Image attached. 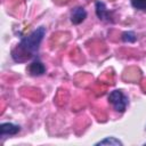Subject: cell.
I'll list each match as a JSON object with an SVG mask.
<instances>
[{
    "label": "cell",
    "instance_id": "cell-11",
    "mask_svg": "<svg viewBox=\"0 0 146 146\" xmlns=\"http://www.w3.org/2000/svg\"><path fill=\"white\" fill-rule=\"evenodd\" d=\"M145 130H146V127H145Z\"/></svg>",
    "mask_w": 146,
    "mask_h": 146
},
{
    "label": "cell",
    "instance_id": "cell-4",
    "mask_svg": "<svg viewBox=\"0 0 146 146\" xmlns=\"http://www.w3.org/2000/svg\"><path fill=\"white\" fill-rule=\"evenodd\" d=\"M87 18V11L83 7H75L71 13V22L74 25L81 24Z\"/></svg>",
    "mask_w": 146,
    "mask_h": 146
},
{
    "label": "cell",
    "instance_id": "cell-1",
    "mask_svg": "<svg viewBox=\"0 0 146 146\" xmlns=\"http://www.w3.org/2000/svg\"><path fill=\"white\" fill-rule=\"evenodd\" d=\"M44 34H46V27L40 26L36 30H34L32 33H30L29 35L24 36L21 40V42L17 44L16 49L14 50V51H18V52L17 54L13 52V58L16 62H19L21 56H23V55L25 56L26 59H29L31 57H35L38 55V51H39V48H40L41 41L43 40Z\"/></svg>",
    "mask_w": 146,
    "mask_h": 146
},
{
    "label": "cell",
    "instance_id": "cell-7",
    "mask_svg": "<svg viewBox=\"0 0 146 146\" xmlns=\"http://www.w3.org/2000/svg\"><path fill=\"white\" fill-rule=\"evenodd\" d=\"M95 145H120V146H122L123 144H122V141L121 140H119L117 138H115V137H106V138H104L103 140H99V141H97Z\"/></svg>",
    "mask_w": 146,
    "mask_h": 146
},
{
    "label": "cell",
    "instance_id": "cell-3",
    "mask_svg": "<svg viewBox=\"0 0 146 146\" xmlns=\"http://www.w3.org/2000/svg\"><path fill=\"white\" fill-rule=\"evenodd\" d=\"M27 71L29 73L32 75V76H40L42 74L46 73V66L43 65V63L41 60H39L38 58L34 59L27 67Z\"/></svg>",
    "mask_w": 146,
    "mask_h": 146
},
{
    "label": "cell",
    "instance_id": "cell-9",
    "mask_svg": "<svg viewBox=\"0 0 146 146\" xmlns=\"http://www.w3.org/2000/svg\"><path fill=\"white\" fill-rule=\"evenodd\" d=\"M131 5L135 9L138 10H146V0H131Z\"/></svg>",
    "mask_w": 146,
    "mask_h": 146
},
{
    "label": "cell",
    "instance_id": "cell-2",
    "mask_svg": "<svg viewBox=\"0 0 146 146\" xmlns=\"http://www.w3.org/2000/svg\"><path fill=\"white\" fill-rule=\"evenodd\" d=\"M108 102L111 103L113 108L119 113H123L129 103L128 97L121 90H113L108 95Z\"/></svg>",
    "mask_w": 146,
    "mask_h": 146
},
{
    "label": "cell",
    "instance_id": "cell-10",
    "mask_svg": "<svg viewBox=\"0 0 146 146\" xmlns=\"http://www.w3.org/2000/svg\"><path fill=\"white\" fill-rule=\"evenodd\" d=\"M144 145H146V143H145V144H144Z\"/></svg>",
    "mask_w": 146,
    "mask_h": 146
},
{
    "label": "cell",
    "instance_id": "cell-6",
    "mask_svg": "<svg viewBox=\"0 0 146 146\" xmlns=\"http://www.w3.org/2000/svg\"><path fill=\"white\" fill-rule=\"evenodd\" d=\"M21 131V127L10 122H6V123H1L0 124V135L5 136V135H9V136H14L16 133H18Z\"/></svg>",
    "mask_w": 146,
    "mask_h": 146
},
{
    "label": "cell",
    "instance_id": "cell-8",
    "mask_svg": "<svg viewBox=\"0 0 146 146\" xmlns=\"http://www.w3.org/2000/svg\"><path fill=\"white\" fill-rule=\"evenodd\" d=\"M121 39L123 42H128V43H132L137 40V35L135 34V32L132 31H125L122 33L121 35Z\"/></svg>",
    "mask_w": 146,
    "mask_h": 146
},
{
    "label": "cell",
    "instance_id": "cell-5",
    "mask_svg": "<svg viewBox=\"0 0 146 146\" xmlns=\"http://www.w3.org/2000/svg\"><path fill=\"white\" fill-rule=\"evenodd\" d=\"M96 15H97V17L99 18V19H102V21H107V22H112V16H111V13H110V10L106 8V6H105V3L103 2V1H97L96 2Z\"/></svg>",
    "mask_w": 146,
    "mask_h": 146
}]
</instances>
